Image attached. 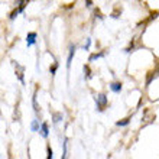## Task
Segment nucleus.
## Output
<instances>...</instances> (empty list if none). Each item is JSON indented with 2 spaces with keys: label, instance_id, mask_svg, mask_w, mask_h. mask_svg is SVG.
Listing matches in <instances>:
<instances>
[{
  "label": "nucleus",
  "instance_id": "obj_1",
  "mask_svg": "<svg viewBox=\"0 0 159 159\" xmlns=\"http://www.w3.org/2000/svg\"><path fill=\"white\" fill-rule=\"evenodd\" d=\"M97 100H98V109L103 110L104 109V106H106V97L104 96H98Z\"/></svg>",
  "mask_w": 159,
  "mask_h": 159
},
{
  "label": "nucleus",
  "instance_id": "obj_2",
  "mask_svg": "<svg viewBox=\"0 0 159 159\" xmlns=\"http://www.w3.org/2000/svg\"><path fill=\"white\" fill-rule=\"evenodd\" d=\"M35 36H36L35 34H29V36H28V45H32V43H34V42H35Z\"/></svg>",
  "mask_w": 159,
  "mask_h": 159
},
{
  "label": "nucleus",
  "instance_id": "obj_3",
  "mask_svg": "<svg viewBox=\"0 0 159 159\" xmlns=\"http://www.w3.org/2000/svg\"><path fill=\"white\" fill-rule=\"evenodd\" d=\"M111 88H113L114 91H119V90H120V84H113V85H111Z\"/></svg>",
  "mask_w": 159,
  "mask_h": 159
},
{
  "label": "nucleus",
  "instance_id": "obj_4",
  "mask_svg": "<svg viewBox=\"0 0 159 159\" xmlns=\"http://www.w3.org/2000/svg\"><path fill=\"white\" fill-rule=\"evenodd\" d=\"M42 130H43V136H46V130H48V129H46V125L42 126Z\"/></svg>",
  "mask_w": 159,
  "mask_h": 159
}]
</instances>
